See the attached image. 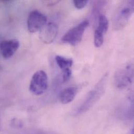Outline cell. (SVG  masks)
Returning <instances> with one entry per match:
<instances>
[{
  "mask_svg": "<svg viewBox=\"0 0 134 134\" xmlns=\"http://www.w3.org/2000/svg\"><path fill=\"white\" fill-rule=\"evenodd\" d=\"M108 75L105 74L95 86L89 92L84 101L77 109L75 114L80 115L90 110L101 98L105 93Z\"/></svg>",
  "mask_w": 134,
  "mask_h": 134,
  "instance_id": "obj_1",
  "label": "cell"
},
{
  "mask_svg": "<svg viewBox=\"0 0 134 134\" xmlns=\"http://www.w3.org/2000/svg\"><path fill=\"white\" fill-rule=\"evenodd\" d=\"M134 6L133 1L126 2L121 6L113 19V28L115 30H121L126 26L134 12Z\"/></svg>",
  "mask_w": 134,
  "mask_h": 134,
  "instance_id": "obj_2",
  "label": "cell"
},
{
  "mask_svg": "<svg viewBox=\"0 0 134 134\" xmlns=\"http://www.w3.org/2000/svg\"><path fill=\"white\" fill-rule=\"evenodd\" d=\"M133 77V62H130L121 67L116 72L114 76L115 85L119 89H124L132 83Z\"/></svg>",
  "mask_w": 134,
  "mask_h": 134,
  "instance_id": "obj_3",
  "label": "cell"
},
{
  "mask_svg": "<svg viewBox=\"0 0 134 134\" xmlns=\"http://www.w3.org/2000/svg\"><path fill=\"white\" fill-rule=\"evenodd\" d=\"M88 25L89 21L88 20L82 21L67 31L62 38V42L72 46H77L81 42L83 34Z\"/></svg>",
  "mask_w": 134,
  "mask_h": 134,
  "instance_id": "obj_4",
  "label": "cell"
},
{
  "mask_svg": "<svg viewBox=\"0 0 134 134\" xmlns=\"http://www.w3.org/2000/svg\"><path fill=\"white\" fill-rule=\"evenodd\" d=\"M48 87V78L46 72L42 70L36 71L31 79L29 90L36 96L44 93Z\"/></svg>",
  "mask_w": 134,
  "mask_h": 134,
  "instance_id": "obj_5",
  "label": "cell"
},
{
  "mask_svg": "<svg viewBox=\"0 0 134 134\" xmlns=\"http://www.w3.org/2000/svg\"><path fill=\"white\" fill-rule=\"evenodd\" d=\"M47 17L38 10L30 13L28 20V30L30 33H35L40 30L47 24Z\"/></svg>",
  "mask_w": 134,
  "mask_h": 134,
  "instance_id": "obj_6",
  "label": "cell"
},
{
  "mask_svg": "<svg viewBox=\"0 0 134 134\" xmlns=\"http://www.w3.org/2000/svg\"><path fill=\"white\" fill-rule=\"evenodd\" d=\"M59 31L57 24L50 22L47 24L40 31L39 38L45 44L52 43L56 38Z\"/></svg>",
  "mask_w": 134,
  "mask_h": 134,
  "instance_id": "obj_7",
  "label": "cell"
},
{
  "mask_svg": "<svg viewBox=\"0 0 134 134\" xmlns=\"http://www.w3.org/2000/svg\"><path fill=\"white\" fill-rule=\"evenodd\" d=\"M19 42L16 39L6 40L0 43V52L2 56L6 59L10 58L19 47Z\"/></svg>",
  "mask_w": 134,
  "mask_h": 134,
  "instance_id": "obj_8",
  "label": "cell"
},
{
  "mask_svg": "<svg viewBox=\"0 0 134 134\" xmlns=\"http://www.w3.org/2000/svg\"><path fill=\"white\" fill-rule=\"evenodd\" d=\"M77 92V88L75 87H70L64 89L60 95V101L61 103L66 104L71 102L76 97Z\"/></svg>",
  "mask_w": 134,
  "mask_h": 134,
  "instance_id": "obj_9",
  "label": "cell"
},
{
  "mask_svg": "<svg viewBox=\"0 0 134 134\" xmlns=\"http://www.w3.org/2000/svg\"><path fill=\"white\" fill-rule=\"evenodd\" d=\"M55 61L62 72L70 69L73 64V61L71 59H68L60 55H57L55 57Z\"/></svg>",
  "mask_w": 134,
  "mask_h": 134,
  "instance_id": "obj_10",
  "label": "cell"
},
{
  "mask_svg": "<svg viewBox=\"0 0 134 134\" xmlns=\"http://www.w3.org/2000/svg\"><path fill=\"white\" fill-rule=\"evenodd\" d=\"M108 27L109 21L107 17L105 15H100L98 18V26L97 29L103 34H105L108 31Z\"/></svg>",
  "mask_w": 134,
  "mask_h": 134,
  "instance_id": "obj_11",
  "label": "cell"
},
{
  "mask_svg": "<svg viewBox=\"0 0 134 134\" xmlns=\"http://www.w3.org/2000/svg\"><path fill=\"white\" fill-rule=\"evenodd\" d=\"M104 42V34L96 29L94 33V44L96 48H100Z\"/></svg>",
  "mask_w": 134,
  "mask_h": 134,
  "instance_id": "obj_12",
  "label": "cell"
},
{
  "mask_svg": "<svg viewBox=\"0 0 134 134\" xmlns=\"http://www.w3.org/2000/svg\"><path fill=\"white\" fill-rule=\"evenodd\" d=\"M88 1L87 0H84V1H73V4L75 6V7L78 9H80L83 8H84L87 4Z\"/></svg>",
  "mask_w": 134,
  "mask_h": 134,
  "instance_id": "obj_13",
  "label": "cell"
},
{
  "mask_svg": "<svg viewBox=\"0 0 134 134\" xmlns=\"http://www.w3.org/2000/svg\"><path fill=\"white\" fill-rule=\"evenodd\" d=\"M71 76V70L69 69L66 71L62 72V79L64 82L69 80Z\"/></svg>",
  "mask_w": 134,
  "mask_h": 134,
  "instance_id": "obj_14",
  "label": "cell"
},
{
  "mask_svg": "<svg viewBox=\"0 0 134 134\" xmlns=\"http://www.w3.org/2000/svg\"><path fill=\"white\" fill-rule=\"evenodd\" d=\"M43 4L47 5H55L60 2L59 1H44L42 2Z\"/></svg>",
  "mask_w": 134,
  "mask_h": 134,
  "instance_id": "obj_15",
  "label": "cell"
},
{
  "mask_svg": "<svg viewBox=\"0 0 134 134\" xmlns=\"http://www.w3.org/2000/svg\"><path fill=\"white\" fill-rule=\"evenodd\" d=\"M129 134H133V131H131V132H130Z\"/></svg>",
  "mask_w": 134,
  "mask_h": 134,
  "instance_id": "obj_16",
  "label": "cell"
}]
</instances>
